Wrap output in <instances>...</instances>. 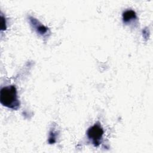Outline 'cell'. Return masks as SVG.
Listing matches in <instances>:
<instances>
[{
	"label": "cell",
	"instance_id": "cell-4",
	"mask_svg": "<svg viewBox=\"0 0 153 153\" xmlns=\"http://www.w3.org/2000/svg\"><path fill=\"white\" fill-rule=\"evenodd\" d=\"M30 23H31V25H35V29L36 30L37 32L39 33V34H41V35H43L45 33H46L47 32V27H45L44 26H43L42 25H40V24H38V20L35 21L36 19H34V18H32L31 17L30 19Z\"/></svg>",
	"mask_w": 153,
	"mask_h": 153
},
{
	"label": "cell",
	"instance_id": "cell-3",
	"mask_svg": "<svg viewBox=\"0 0 153 153\" xmlns=\"http://www.w3.org/2000/svg\"><path fill=\"white\" fill-rule=\"evenodd\" d=\"M137 18L136 13L131 10L125 11L123 14V20L125 23H130Z\"/></svg>",
	"mask_w": 153,
	"mask_h": 153
},
{
	"label": "cell",
	"instance_id": "cell-2",
	"mask_svg": "<svg viewBox=\"0 0 153 153\" xmlns=\"http://www.w3.org/2000/svg\"><path fill=\"white\" fill-rule=\"evenodd\" d=\"M103 134V130L100 125L95 124L90 127L87 132L88 138L95 146L100 145Z\"/></svg>",
	"mask_w": 153,
	"mask_h": 153
},
{
	"label": "cell",
	"instance_id": "cell-1",
	"mask_svg": "<svg viewBox=\"0 0 153 153\" xmlns=\"http://www.w3.org/2000/svg\"><path fill=\"white\" fill-rule=\"evenodd\" d=\"M1 103L8 108L17 110L20 107L17 89L13 85L4 87L0 91Z\"/></svg>",
	"mask_w": 153,
	"mask_h": 153
}]
</instances>
